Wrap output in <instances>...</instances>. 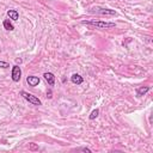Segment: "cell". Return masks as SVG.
<instances>
[{"label": "cell", "instance_id": "cell-1", "mask_svg": "<svg viewBox=\"0 0 153 153\" xmlns=\"http://www.w3.org/2000/svg\"><path fill=\"white\" fill-rule=\"evenodd\" d=\"M83 24H86V25H92V26H97L99 29H111V28H115L116 24L112 23V22H102V20H83L81 22Z\"/></svg>", "mask_w": 153, "mask_h": 153}, {"label": "cell", "instance_id": "cell-2", "mask_svg": "<svg viewBox=\"0 0 153 153\" xmlns=\"http://www.w3.org/2000/svg\"><path fill=\"white\" fill-rule=\"evenodd\" d=\"M20 96H23L29 103H31V104H34V105H42V102H41L36 96L26 92V91H20Z\"/></svg>", "mask_w": 153, "mask_h": 153}, {"label": "cell", "instance_id": "cell-3", "mask_svg": "<svg viewBox=\"0 0 153 153\" xmlns=\"http://www.w3.org/2000/svg\"><path fill=\"white\" fill-rule=\"evenodd\" d=\"M11 75H12V80L15 81V83H18L19 80H20V78H22V70H20V67L19 66H13L12 67V73H11Z\"/></svg>", "mask_w": 153, "mask_h": 153}, {"label": "cell", "instance_id": "cell-4", "mask_svg": "<svg viewBox=\"0 0 153 153\" xmlns=\"http://www.w3.org/2000/svg\"><path fill=\"white\" fill-rule=\"evenodd\" d=\"M92 12L99 13V15H105V16H116V11L115 10H110V9H102V7H96L92 9Z\"/></svg>", "mask_w": 153, "mask_h": 153}, {"label": "cell", "instance_id": "cell-5", "mask_svg": "<svg viewBox=\"0 0 153 153\" xmlns=\"http://www.w3.org/2000/svg\"><path fill=\"white\" fill-rule=\"evenodd\" d=\"M26 83H28L30 86L35 87V86H37V85L40 84V78H38V77H35V75H29V77L26 78Z\"/></svg>", "mask_w": 153, "mask_h": 153}, {"label": "cell", "instance_id": "cell-6", "mask_svg": "<svg viewBox=\"0 0 153 153\" xmlns=\"http://www.w3.org/2000/svg\"><path fill=\"white\" fill-rule=\"evenodd\" d=\"M43 77H44L46 81H47L50 86H54V84H55V75H54L53 73H50V72H46V73L43 74Z\"/></svg>", "mask_w": 153, "mask_h": 153}, {"label": "cell", "instance_id": "cell-7", "mask_svg": "<svg viewBox=\"0 0 153 153\" xmlns=\"http://www.w3.org/2000/svg\"><path fill=\"white\" fill-rule=\"evenodd\" d=\"M151 90V87L149 86H142V87H139L138 90H136V96L138 97H142V96H145L148 91Z\"/></svg>", "mask_w": 153, "mask_h": 153}, {"label": "cell", "instance_id": "cell-8", "mask_svg": "<svg viewBox=\"0 0 153 153\" xmlns=\"http://www.w3.org/2000/svg\"><path fill=\"white\" fill-rule=\"evenodd\" d=\"M71 80H72V83H73V84H77V85H80V84H83V83H84L83 77H81V75H79V74H77V73L72 74Z\"/></svg>", "mask_w": 153, "mask_h": 153}, {"label": "cell", "instance_id": "cell-9", "mask_svg": "<svg viewBox=\"0 0 153 153\" xmlns=\"http://www.w3.org/2000/svg\"><path fill=\"white\" fill-rule=\"evenodd\" d=\"M7 16H9L10 19H12V20H15V22L19 19V13H18L17 10H9V11H7Z\"/></svg>", "mask_w": 153, "mask_h": 153}, {"label": "cell", "instance_id": "cell-10", "mask_svg": "<svg viewBox=\"0 0 153 153\" xmlns=\"http://www.w3.org/2000/svg\"><path fill=\"white\" fill-rule=\"evenodd\" d=\"M3 25H4V28L7 30V31H12V30H15L13 24H12L9 19H5V20H4V23H3Z\"/></svg>", "mask_w": 153, "mask_h": 153}, {"label": "cell", "instance_id": "cell-11", "mask_svg": "<svg viewBox=\"0 0 153 153\" xmlns=\"http://www.w3.org/2000/svg\"><path fill=\"white\" fill-rule=\"evenodd\" d=\"M98 114H99V110H98V109H95V110H94L90 114L88 118H90V120H95L96 117H98Z\"/></svg>", "mask_w": 153, "mask_h": 153}, {"label": "cell", "instance_id": "cell-12", "mask_svg": "<svg viewBox=\"0 0 153 153\" xmlns=\"http://www.w3.org/2000/svg\"><path fill=\"white\" fill-rule=\"evenodd\" d=\"M10 65L7 62H5V61H0V68H9Z\"/></svg>", "mask_w": 153, "mask_h": 153}, {"label": "cell", "instance_id": "cell-13", "mask_svg": "<svg viewBox=\"0 0 153 153\" xmlns=\"http://www.w3.org/2000/svg\"><path fill=\"white\" fill-rule=\"evenodd\" d=\"M75 151H81V152H86V153H91V149L87 147H81V148H77Z\"/></svg>", "mask_w": 153, "mask_h": 153}]
</instances>
